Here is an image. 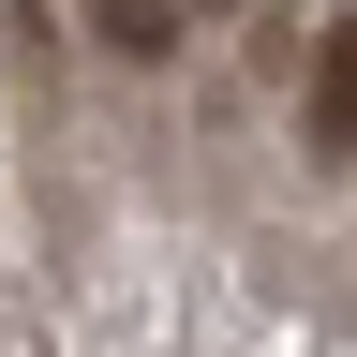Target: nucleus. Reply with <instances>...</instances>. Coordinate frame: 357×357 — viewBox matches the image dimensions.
<instances>
[{"label": "nucleus", "mask_w": 357, "mask_h": 357, "mask_svg": "<svg viewBox=\"0 0 357 357\" xmlns=\"http://www.w3.org/2000/svg\"><path fill=\"white\" fill-rule=\"evenodd\" d=\"M178 15H238V0H178Z\"/></svg>", "instance_id": "nucleus-3"}, {"label": "nucleus", "mask_w": 357, "mask_h": 357, "mask_svg": "<svg viewBox=\"0 0 357 357\" xmlns=\"http://www.w3.org/2000/svg\"><path fill=\"white\" fill-rule=\"evenodd\" d=\"M298 164H357V15L312 30V75H298Z\"/></svg>", "instance_id": "nucleus-1"}, {"label": "nucleus", "mask_w": 357, "mask_h": 357, "mask_svg": "<svg viewBox=\"0 0 357 357\" xmlns=\"http://www.w3.org/2000/svg\"><path fill=\"white\" fill-rule=\"evenodd\" d=\"M89 30H105L119 60H164V45H178V0H89Z\"/></svg>", "instance_id": "nucleus-2"}]
</instances>
